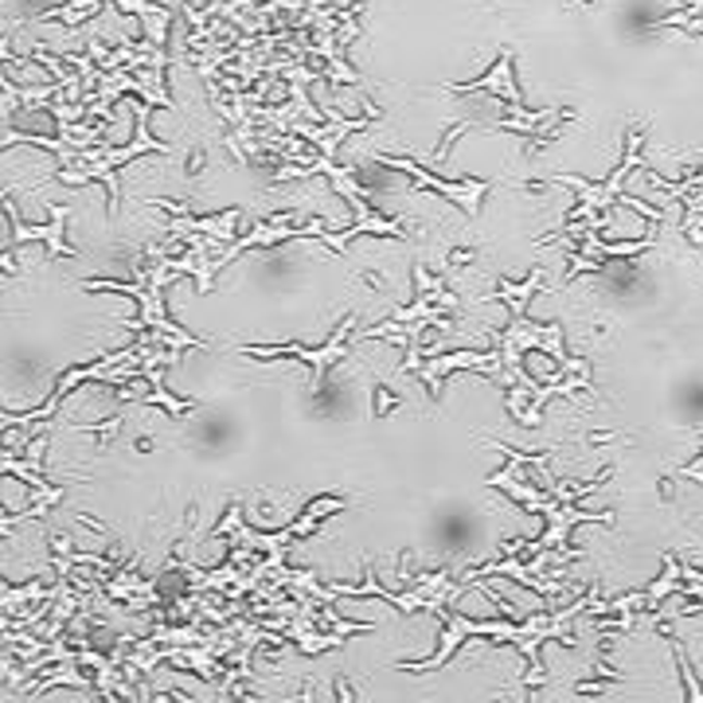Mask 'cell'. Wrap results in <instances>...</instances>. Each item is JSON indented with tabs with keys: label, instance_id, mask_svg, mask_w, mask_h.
Listing matches in <instances>:
<instances>
[{
	"label": "cell",
	"instance_id": "9",
	"mask_svg": "<svg viewBox=\"0 0 703 703\" xmlns=\"http://www.w3.org/2000/svg\"><path fill=\"white\" fill-rule=\"evenodd\" d=\"M676 473H680V477H688V481H700V485H703V453H700V458L692 461V465L676 469Z\"/></svg>",
	"mask_w": 703,
	"mask_h": 703
},
{
	"label": "cell",
	"instance_id": "7",
	"mask_svg": "<svg viewBox=\"0 0 703 703\" xmlns=\"http://www.w3.org/2000/svg\"><path fill=\"white\" fill-rule=\"evenodd\" d=\"M683 578V563H676L673 555H664V575L656 578L649 590H644V610H653V605H661L664 598H668V590H676V583Z\"/></svg>",
	"mask_w": 703,
	"mask_h": 703
},
{
	"label": "cell",
	"instance_id": "1",
	"mask_svg": "<svg viewBox=\"0 0 703 703\" xmlns=\"http://www.w3.org/2000/svg\"><path fill=\"white\" fill-rule=\"evenodd\" d=\"M352 329H356V312H348L344 317V324L336 329V336H332L329 344H321V348H302V344H243V356H254V360H278V356H293V360H305L312 371L309 380V391L317 395V391L324 387V375H329V368L341 356H348V341H352Z\"/></svg>",
	"mask_w": 703,
	"mask_h": 703
},
{
	"label": "cell",
	"instance_id": "4",
	"mask_svg": "<svg viewBox=\"0 0 703 703\" xmlns=\"http://www.w3.org/2000/svg\"><path fill=\"white\" fill-rule=\"evenodd\" d=\"M446 90H453V94H469V90H493L497 98H504L508 106H512V114L520 106V87L516 78H512V51H500L497 67H493V75H481V78H469V82H449Z\"/></svg>",
	"mask_w": 703,
	"mask_h": 703
},
{
	"label": "cell",
	"instance_id": "2",
	"mask_svg": "<svg viewBox=\"0 0 703 703\" xmlns=\"http://www.w3.org/2000/svg\"><path fill=\"white\" fill-rule=\"evenodd\" d=\"M380 165L399 168V172L414 176V184H419V188H430V192H438V195H446V200H453V204L465 212V219H477L481 200H485V192L493 188L488 180H465V184H449V180L426 172V168L414 165V161H407V156H380Z\"/></svg>",
	"mask_w": 703,
	"mask_h": 703
},
{
	"label": "cell",
	"instance_id": "6",
	"mask_svg": "<svg viewBox=\"0 0 703 703\" xmlns=\"http://www.w3.org/2000/svg\"><path fill=\"white\" fill-rule=\"evenodd\" d=\"M539 278H544V270H532L520 285H500V290L485 293L481 302H508V309H512V317H524L527 312V302H532V293L539 290Z\"/></svg>",
	"mask_w": 703,
	"mask_h": 703
},
{
	"label": "cell",
	"instance_id": "5",
	"mask_svg": "<svg viewBox=\"0 0 703 703\" xmlns=\"http://www.w3.org/2000/svg\"><path fill=\"white\" fill-rule=\"evenodd\" d=\"M453 368H481V371H488V375H500V371H504V360H500V352H485V356H477V352H453V356H442V360L426 363V368H422V380L430 383L434 399H442V375Z\"/></svg>",
	"mask_w": 703,
	"mask_h": 703
},
{
	"label": "cell",
	"instance_id": "3",
	"mask_svg": "<svg viewBox=\"0 0 703 703\" xmlns=\"http://www.w3.org/2000/svg\"><path fill=\"white\" fill-rule=\"evenodd\" d=\"M4 212H9L12 239H16L20 246H24V243H48L55 254H78V251H71V246L63 243V223H67V207H51V223H48V227H28V223H24V219L16 215V207H12L9 192H4Z\"/></svg>",
	"mask_w": 703,
	"mask_h": 703
},
{
	"label": "cell",
	"instance_id": "8",
	"mask_svg": "<svg viewBox=\"0 0 703 703\" xmlns=\"http://www.w3.org/2000/svg\"><path fill=\"white\" fill-rule=\"evenodd\" d=\"M39 590H48V578H36V583L20 586V590H9V595H4V610H12V605H20V602H28V598H36Z\"/></svg>",
	"mask_w": 703,
	"mask_h": 703
}]
</instances>
